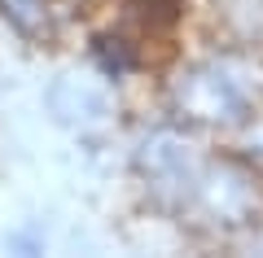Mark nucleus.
<instances>
[{"label": "nucleus", "mask_w": 263, "mask_h": 258, "mask_svg": "<svg viewBox=\"0 0 263 258\" xmlns=\"http://www.w3.org/2000/svg\"><path fill=\"white\" fill-rule=\"evenodd\" d=\"M0 22L27 44H48L57 31L53 0H0Z\"/></svg>", "instance_id": "f257e3e1"}, {"label": "nucleus", "mask_w": 263, "mask_h": 258, "mask_svg": "<svg viewBox=\"0 0 263 258\" xmlns=\"http://www.w3.org/2000/svg\"><path fill=\"white\" fill-rule=\"evenodd\" d=\"M66 92L75 96V105H48L62 123H88V118H97V114H101V96H97V92L79 88V83H66Z\"/></svg>", "instance_id": "f03ea898"}]
</instances>
